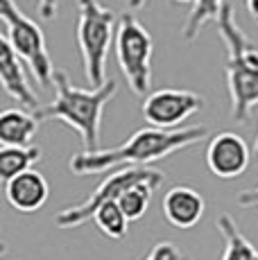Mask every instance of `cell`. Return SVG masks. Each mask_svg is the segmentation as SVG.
I'll return each mask as SVG.
<instances>
[{
  "instance_id": "cell-21",
  "label": "cell",
  "mask_w": 258,
  "mask_h": 260,
  "mask_svg": "<svg viewBox=\"0 0 258 260\" xmlns=\"http://www.w3.org/2000/svg\"><path fill=\"white\" fill-rule=\"evenodd\" d=\"M57 7H59V0H39V12H41L43 21H52L57 16Z\"/></svg>"
},
{
  "instance_id": "cell-17",
  "label": "cell",
  "mask_w": 258,
  "mask_h": 260,
  "mask_svg": "<svg viewBox=\"0 0 258 260\" xmlns=\"http://www.w3.org/2000/svg\"><path fill=\"white\" fill-rule=\"evenodd\" d=\"M93 219H95L98 229L104 233L107 238L111 240H122L127 236V224H129V217L125 213H122L120 204L118 202H107L102 204L100 208L95 211L93 215Z\"/></svg>"
},
{
  "instance_id": "cell-9",
  "label": "cell",
  "mask_w": 258,
  "mask_h": 260,
  "mask_svg": "<svg viewBox=\"0 0 258 260\" xmlns=\"http://www.w3.org/2000/svg\"><path fill=\"white\" fill-rule=\"evenodd\" d=\"M251 161L249 145L236 132H220L208 141L206 166L220 179H238L247 172Z\"/></svg>"
},
{
  "instance_id": "cell-19",
  "label": "cell",
  "mask_w": 258,
  "mask_h": 260,
  "mask_svg": "<svg viewBox=\"0 0 258 260\" xmlns=\"http://www.w3.org/2000/svg\"><path fill=\"white\" fill-rule=\"evenodd\" d=\"M145 260H183V253L172 242L161 240V242H156L154 247H152L150 256H147Z\"/></svg>"
},
{
  "instance_id": "cell-14",
  "label": "cell",
  "mask_w": 258,
  "mask_h": 260,
  "mask_svg": "<svg viewBox=\"0 0 258 260\" xmlns=\"http://www.w3.org/2000/svg\"><path fill=\"white\" fill-rule=\"evenodd\" d=\"M217 229L224 238V253L222 260H258V249L249 242V238L238 229L236 219L229 213H222L217 217Z\"/></svg>"
},
{
  "instance_id": "cell-15",
  "label": "cell",
  "mask_w": 258,
  "mask_h": 260,
  "mask_svg": "<svg viewBox=\"0 0 258 260\" xmlns=\"http://www.w3.org/2000/svg\"><path fill=\"white\" fill-rule=\"evenodd\" d=\"M41 161V147L39 145H3L0 147V177L9 181L12 177L25 172Z\"/></svg>"
},
{
  "instance_id": "cell-7",
  "label": "cell",
  "mask_w": 258,
  "mask_h": 260,
  "mask_svg": "<svg viewBox=\"0 0 258 260\" xmlns=\"http://www.w3.org/2000/svg\"><path fill=\"white\" fill-rule=\"evenodd\" d=\"M163 179H166L163 172L152 170L147 166H122L120 170L109 174L82 204L59 211L54 215V224L61 229H77V226H82L84 222H88L102 204L118 202L120 194L125 192L127 188L136 186V183H152V186L158 188L163 183Z\"/></svg>"
},
{
  "instance_id": "cell-22",
  "label": "cell",
  "mask_w": 258,
  "mask_h": 260,
  "mask_svg": "<svg viewBox=\"0 0 258 260\" xmlns=\"http://www.w3.org/2000/svg\"><path fill=\"white\" fill-rule=\"evenodd\" d=\"M247 9L254 18H258V0H247Z\"/></svg>"
},
{
  "instance_id": "cell-1",
  "label": "cell",
  "mask_w": 258,
  "mask_h": 260,
  "mask_svg": "<svg viewBox=\"0 0 258 260\" xmlns=\"http://www.w3.org/2000/svg\"><path fill=\"white\" fill-rule=\"evenodd\" d=\"M208 129L202 124L181 129H158V127H143L127 138L122 145L111 149H84L75 154L68 163L73 174H98L122 166H147L152 161L166 158L170 154L186 149L190 145L204 141Z\"/></svg>"
},
{
  "instance_id": "cell-13",
  "label": "cell",
  "mask_w": 258,
  "mask_h": 260,
  "mask_svg": "<svg viewBox=\"0 0 258 260\" xmlns=\"http://www.w3.org/2000/svg\"><path fill=\"white\" fill-rule=\"evenodd\" d=\"M39 132L37 113L29 109H5L0 113V143L3 145H32Z\"/></svg>"
},
{
  "instance_id": "cell-20",
  "label": "cell",
  "mask_w": 258,
  "mask_h": 260,
  "mask_svg": "<svg viewBox=\"0 0 258 260\" xmlns=\"http://www.w3.org/2000/svg\"><path fill=\"white\" fill-rule=\"evenodd\" d=\"M238 206H245V208H258V186L251 190H242L236 199Z\"/></svg>"
},
{
  "instance_id": "cell-16",
  "label": "cell",
  "mask_w": 258,
  "mask_h": 260,
  "mask_svg": "<svg viewBox=\"0 0 258 260\" xmlns=\"http://www.w3.org/2000/svg\"><path fill=\"white\" fill-rule=\"evenodd\" d=\"M224 3L227 0H195L190 14H188V21L181 29L183 41L190 43L208 21H217V16H220Z\"/></svg>"
},
{
  "instance_id": "cell-11",
  "label": "cell",
  "mask_w": 258,
  "mask_h": 260,
  "mask_svg": "<svg viewBox=\"0 0 258 260\" xmlns=\"http://www.w3.org/2000/svg\"><path fill=\"white\" fill-rule=\"evenodd\" d=\"M48 194L50 188L46 177L32 168L5 181V197L18 213H37L48 202Z\"/></svg>"
},
{
  "instance_id": "cell-8",
  "label": "cell",
  "mask_w": 258,
  "mask_h": 260,
  "mask_svg": "<svg viewBox=\"0 0 258 260\" xmlns=\"http://www.w3.org/2000/svg\"><path fill=\"white\" fill-rule=\"evenodd\" d=\"M204 107V98L192 91L181 88H158L150 93L143 102V116L147 124L158 129H175L183 120H188L192 113H197Z\"/></svg>"
},
{
  "instance_id": "cell-4",
  "label": "cell",
  "mask_w": 258,
  "mask_h": 260,
  "mask_svg": "<svg viewBox=\"0 0 258 260\" xmlns=\"http://www.w3.org/2000/svg\"><path fill=\"white\" fill-rule=\"evenodd\" d=\"M77 46L82 54L84 77L93 88L107 82V59L118 29L116 14L102 7L100 0H77Z\"/></svg>"
},
{
  "instance_id": "cell-24",
  "label": "cell",
  "mask_w": 258,
  "mask_h": 260,
  "mask_svg": "<svg viewBox=\"0 0 258 260\" xmlns=\"http://www.w3.org/2000/svg\"><path fill=\"white\" fill-rule=\"evenodd\" d=\"M172 3H179V5H192L195 0H172Z\"/></svg>"
},
{
  "instance_id": "cell-18",
  "label": "cell",
  "mask_w": 258,
  "mask_h": 260,
  "mask_svg": "<svg viewBox=\"0 0 258 260\" xmlns=\"http://www.w3.org/2000/svg\"><path fill=\"white\" fill-rule=\"evenodd\" d=\"M154 190H156V186H152V183H136V186L127 188L125 192L120 194L118 204H120L122 213L129 217V222H132V219H141L143 215H145Z\"/></svg>"
},
{
  "instance_id": "cell-5",
  "label": "cell",
  "mask_w": 258,
  "mask_h": 260,
  "mask_svg": "<svg viewBox=\"0 0 258 260\" xmlns=\"http://www.w3.org/2000/svg\"><path fill=\"white\" fill-rule=\"evenodd\" d=\"M0 18L5 23V37L9 39L18 57L29 66L39 86L48 88L54 84V66L46 48L43 29L25 16L14 0H0Z\"/></svg>"
},
{
  "instance_id": "cell-25",
  "label": "cell",
  "mask_w": 258,
  "mask_h": 260,
  "mask_svg": "<svg viewBox=\"0 0 258 260\" xmlns=\"http://www.w3.org/2000/svg\"><path fill=\"white\" fill-rule=\"evenodd\" d=\"M254 154H256V161H258V132H256V149H254Z\"/></svg>"
},
{
  "instance_id": "cell-3",
  "label": "cell",
  "mask_w": 258,
  "mask_h": 260,
  "mask_svg": "<svg viewBox=\"0 0 258 260\" xmlns=\"http://www.w3.org/2000/svg\"><path fill=\"white\" fill-rule=\"evenodd\" d=\"M217 29L227 46V88L231 98V118L245 124L258 104V48L249 41L233 16V5L227 0L217 16Z\"/></svg>"
},
{
  "instance_id": "cell-12",
  "label": "cell",
  "mask_w": 258,
  "mask_h": 260,
  "mask_svg": "<svg viewBox=\"0 0 258 260\" xmlns=\"http://www.w3.org/2000/svg\"><path fill=\"white\" fill-rule=\"evenodd\" d=\"M204 197L190 186H172L163 197V215L177 229H192L204 217Z\"/></svg>"
},
{
  "instance_id": "cell-10",
  "label": "cell",
  "mask_w": 258,
  "mask_h": 260,
  "mask_svg": "<svg viewBox=\"0 0 258 260\" xmlns=\"http://www.w3.org/2000/svg\"><path fill=\"white\" fill-rule=\"evenodd\" d=\"M0 82H3V88L7 95H12L21 107L29 109V111H37L41 104H39L37 95H34L32 86L27 82L25 68L21 63V57L18 52L12 48L9 39L0 37Z\"/></svg>"
},
{
  "instance_id": "cell-2",
  "label": "cell",
  "mask_w": 258,
  "mask_h": 260,
  "mask_svg": "<svg viewBox=\"0 0 258 260\" xmlns=\"http://www.w3.org/2000/svg\"><path fill=\"white\" fill-rule=\"evenodd\" d=\"M118 82L107 79L98 88H77L71 84L63 71H54V100L46 107H39V120H59L73 127L82 136L86 149H100V124L104 107L116 98Z\"/></svg>"
},
{
  "instance_id": "cell-23",
  "label": "cell",
  "mask_w": 258,
  "mask_h": 260,
  "mask_svg": "<svg viewBox=\"0 0 258 260\" xmlns=\"http://www.w3.org/2000/svg\"><path fill=\"white\" fill-rule=\"evenodd\" d=\"M145 3H147V0H127V5H129L132 9H141Z\"/></svg>"
},
{
  "instance_id": "cell-6",
  "label": "cell",
  "mask_w": 258,
  "mask_h": 260,
  "mask_svg": "<svg viewBox=\"0 0 258 260\" xmlns=\"http://www.w3.org/2000/svg\"><path fill=\"white\" fill-rule=\"evenodd\" d=\"M152 52L154 41L145 25L134 14H122L116 29V59L122 77L136 95H145L152 86Z\"/></svg>"
}]
</instances>
